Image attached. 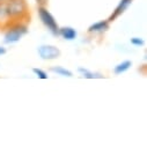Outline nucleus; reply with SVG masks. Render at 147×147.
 <instances>
[{
  "label": "nucleus",
  "mask_w": 147,
  "mask_h": 147,
  "mask_svg": "<svg viewBox=\"0 0 147 147\" xmlns=\"http://www.w3.org/2000/svg\"><path fill=\"white\" fill-rule=\"evenodd\" d=\"M130 42H131V44H132L133 47H142V45L145 44V41H144V38H141V37H132V38L130 40Z\"/></svg>",
  "instance_id": "obj_13"
},
{
  "label": "nucleus",
  "mask_w": 147,
  "mask_h": 147,
  "mask_svg": "<svg viewBox=\"0 0 147 147\" xmlns=\"http://www.w3.org/2000/svg\"><path fill=\"white\" fill-rule=\"evenodd\" d=\"M58 36L65 41H74L78 36V32L77 30L73 28V27H61L59 28V31H58Z\"/></svg>",
  "instance_id": "obj_7"
},
{
  "label": "nucleus",
  "mask_w": 147,
  "mask_h": 147,
  "mask_svg": "<svg viewBox=\"0 0 147 147\" xmlns=\"http://www.w3.org/2000/svg\"><path fill=\"white\" fill-rule=\"evenodd\" d=\"M6 52H7L6 48H5V47H1V45H0V56H4Z\"/></svg>",
  "instance_id": "obj_15"
},
{
  "label": "nucleus",
  "mask_w": 147,
  "mask_h": 147,
  "mask_svg": "<svg viewBox=\"0 0 147 147\" xmlns=\"http://www.w3.org/2000/svg\"><path fill=\"white\" fill-rule=\"evenodd\" d=\"M131 66H132V61L131 60H129V59L123 60V61H121L119 64H117L114 67V73L116 76H121V74H123V73L127 72L131 68Z\"/></svg>",
  "instance_id": "obj_9"
},
{
  "label": "nucleus",
  "mask_w": 147,
  "mask_h": 147,
  "mask_svg": "<svg viewBox=\"0 0 147 147\" xmlns=\"http://www.w3.org/2000/svg\"><path fill=\"white\" fill-rule=\"evenodd\" d=\"M4 32V43L5 44H14L18 43L24 35L28 32V23L11 21L5 27L1 28Z\"/></svg>",
  "instance_id": "obj_2"
},
{
  "label": "nucleus",
  "mask_w": 147,
  "mask_h": 147,
  "mask_svg": "<svg viewBox=\"0 0 147 147\" xmlns=\"http://www.w3.org/2000/svg\"><path fill=\"white\" fill-rule=\"evenodd\" d=\"M50 71L57 76H60V77H65V78H72L73 77V72L69 71L68 68L63 67V66H52V67H50Z\"/></svg>",
  "instance_id": "obj_11"
},
{
  "label": "nucleus",
  "mask_w": 147,
  "mask_h": 147,
  "mask_svg": "<svg viewBox=\"0 0 147 147\" xmlns=\"http://www.w3.org/2000/svg\"><path fill=\"white\" fill-rule=\"evenodd\" d=\"M5 5L11 21L26 23L30 21V9L27 0H6Z\"/></svg>",
  "instance_id": "obj_1"
},
{
  "label": "nucleus",
  "mask_w": 147,
  "mask_h": 147,
  "mask_svg": "<svg viewBox=\"0 0 147 147\" xmlns=\"http://www.w3.org/2000/svg\"><path fill=\"white\" fill-rule=\"evenodd\" d=\"M37 6H47L48 4V0H35Z\"/></svg>",
  "instance_id": "obj_14"
},
{
  "label": "nucleus",
  "mask_w": 147,
  "mask_h": 147,
  "mask_svg": "<svg viewBox=\"0 0 147 147\" xmlns=\"http://www.w3.org/2000/svg\"><path fill=\"white\" fill-rule=\"evenodd\" d=\"M9 22H11V20H9L8 14H7L5 1H0V29L3 27H5Z\"/></svg>",
  "instance_id": "obj_10"
},
{
  "label": "nucleus",
  "mask_w": 147,
  "mask_h": 147,
  "mask_svg": "<svg viewBox=\"0 0 147 147\" xmlns=\"http://www.w3.org/2000/svg\"><path fill=\"white\" fill-rule=\"evenodd\" d=\"M78 72L80 73L81 78H85V79H103L104 78V76L101 74V73L89 71L88 68H85V67H79Z\"/></svg>",
  "instance_id": "obj_8"
},
{
  "label": "nucleus",
  "mask_w": 147,
  "mask_h": 147,
  "mask_svg": "<svg viewBox=\"0 0 147 147\" xmlns=\"http://www.w3.org/2000/svg\"><path fill=\"white\" fill-rule=\"evenodd\" d=\"M132 1H133V0H121V1L118 3V5L116 6V8L114 9V12L111 13V14H110V16L107 19L110 23H111V22H114L115 20H117L130 6H131V4H132Z\"/></svg>",
  "instance_id": "obj_6"
},
{
  "label": "nucleus",
  "mask_w": 147,
  "mask_h": 147,
  "mask_svg": "<svg viewBox=\"0 0 147 147\" xmlns=\"http://www.w3.org/2000/svg\"><path fill=\"white\" fill-rule=\"evenodd\" d=\"M37 53L41 59L43 60H55L60 57L61 51L59 48L51 45V44H43L37 48Z\"/></svg>",
  "instance_id": "obj_4"
},
{
  "label": "nucleus",
  "mask_w": 147,
  "mask_h": 147,
  "mask_svg": "<svg viewBox=\"0 0 147 147\" xmlns=\"http://www.w3.org/2000/svg\"><path fill=\"white\" fill-rule=\"evenodd\" d=\"M37 12H38V18H40L41 22L43 23V26L53 36H58V31H59L60 27H59L57 20L55 19V16L52 15V13L47 8V6H38Z\"/></svg>",
  "instance_id": "obj_3"
},
{
  "label": "nucleus",
  "mask_w": 147,
  "mask_h": 147,
  "mask_svg": "<svg viewBox=\"0 0 147 147\" xmlns=\"http://www.w3.org/2000/svg\"><path fill=\"white\" fill-rule=\"evenodd\" d=\"M32 73H34V74H35L36 77H37L38 79H42V80H47V79L49 78L48 73H47L44 69L38 68V67H35V68H32Z\"/></svg>",
  "instance_id": "obj_12"
},
{
  "label": "nucleus",
  "mask_w": 147,
  "mask_h": 147,
  "mask_svg": "<svg viewBox=\"0 0 147 147\" xmlns=\"http://www.w3.org/2000/svg\"><path fill=\"white\" fill-rule=\"evenodd\" d=\"M110 28V22L108 20H101V21H96L94 23H92L88 29H87V32L89 35H101V34H104L109 30Z\"/></svg>",
  "instance_id": "obj_5"
},
{
  "label": "nucleus",
  "mask_w": 147,
  "mask_h": 147,
  "mask_svg": "<svg viewBox=\"0 0 147 147\" xmlns=\"http://www.w3.org/2000/svg\"><path fill=\"white\" fill-rule=\"evenodd\" d=\"M0 1H6V0H0Z\"/></svg>",
  "instance_id": "obj_16"
}]
</instances>
